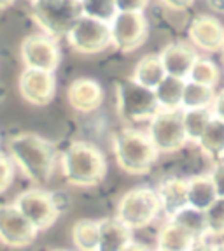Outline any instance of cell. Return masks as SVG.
Instances as JSON below:
<instances>
[{"label": "cell", "mask_w": 224, "mask_h": 251, "mask_svg": "<svg viewBox=\"0 0 224 251\" xmlns=\"http://www.w3.org/2000/svg\"><path fill=\"white\" fill-rule=\"evenodd\" d=\"M9 156L25 177L44 184L51 179L56 165V148L51 141L32 132H21L9 139Z\"/></svg>", "instance_id": "cell-1"}, {"label": "cell", "mask_w": 224, "mask_h": 251, "mask_svg": "<svg viewBox=\"0 0 224 251\" xmlns=\"http://www.w3.org/2000/svg\"><path fill=\"white\" fill-rule=\"evenodd\" d=\"M60 165L67 183L77 188L98 186L107 176V160L102 150L86 141H75L67 148Z\"/></svg>", "instance_id": "cell-2"}, {"label": "cell", "mask_w": 224, "mask_h": 251, "mask_svg": "<svg viewBox=\"0 0 224 251\" xmlns=\"http://www.w3.org/2000/svg\"><path fill=\"white\" fill-rule=\"evenodd\" d=\"M112 148L121 171L132 176L149 174L159 156V151L153 144L149 134L135 128L119 130L114 135Z\"/></svg>", "instance_id": "cell-3"}, {"label": "cell", "mask_w": 224, "mask_h": 251, "mask_svg": "<svg viewBox=\"0 0 224 251\" xmlns=\"http://www.w3.org/2000/svg\"><path fill=\"white\" fill-rule=\"evenodd\" d=\"M33 21L44 34L62 39L83 16L79 0H32Z\"/></svg>", "instance_id": "cell-4"}, {"label": "cell", "mask_w": 224, "mask_h": 251, "mask_svg": "<svg viewBox=\"0 0 224 251\" xmlns=\"http://www.w3.org/2000/svg\"><path fill=\"white\" fill-rule=\"evenodd\" d=\"M116 105L119 118L126 123L149 122L151 118L161 109L154 90L135 83L132 77L117 83Z\"/></svg>", "instance_id": "cell-5"}, {"label": "cell", "mask_w": 224, "mask_h": 251, "mask_svg": "<svg viewBox=\"0 0 224 251\" xmlns=\"http://www.w3.org/2000/svg\"><path fill=\"white\" fill-rule=\"evenodd\" d=\"M161 213L158 193L147 186L132 188L121 197L117 204V220L132 230H140L149 226Z\"/></svg>", "instance_id": "cell-6"}, {"label": "cell", "mask_w": 224, "mask_h": 251, "mask_svg": "<svg viewBox=\"0 0 224 251\" xmlns=\"http://www.w3.org/2000/svg\"><path fill=\"white\" fill-rule=\"evenodd\" d=\"M151 141L159 153H177L187 144L182 125V109H159L149 120Z\"/></svg>", "instance_id": "cell-7"}, {"label": "cell", "mask_w": 224, "mask_h": 251, "mask_svg": "<svg viewBox=\"0 0 224 251\" xmlns=\"http://www.w3.org/2000/svg\"><path fill=\"white\" fill-rule=\"evenodd\" d=\"M14 205L28 218L39 232H44L58 222L62 209L53 193L42 188H30L21 192Z\"/></svg>", "instance_id": "cell-8"}, {"label": "cell", "mask_w": 224, "mask_h": 251, "mask_svg": "<svg viewBox=\"0 0 224 251\" xmlns=\"http://www.w3.org/2000/svg\"><path fill=\"white\" fill-rule=\"evenodd\" d=\"M65 39L75 53L86 54V56L104 53L107 48L112 46L109 23L88 16H81L75 21V25L68 30Z\"/></svg>", "instance_id": "cell-9"}, {"label": "cell", "mask_w": 224, "mask_h": 251, "mask_svg": "<svg viewBox=\"0 0 224 251\" xmlns=\"http://www.w3.org/2000/svg\"><path fill=\"white\" fill-rule=\"evenodd\" d=\"M109 26H111V44L119 53L137 51L149 35V23L144 13H117Z\"/></svg>", "instance_id": "cell-10"}, {"label": "cell", "mask_w": 224, "mask_h": 251, "mask_svg": "<svg viewBox=\"0 0 224 251\" xmlns=\"http://www.w3.org/2000/svg\"><path fill=\"white\" fill-rule=\"evenodd\" d=\"M21 62L25 69L56 72L62 62V51L58 46V39L47 34H32L21 42Z\"/></svg>", "instance_id": "cell-11"}, {"label": "cell", "mask_w": 224, "mask_h": 251, "mask_svg": "<svg viewBox=\"0 0 224 251\" xmlns=\"http://www.w3.org/2000/svg\"><path fill=\"white\" fill-rule=\"evenodd\" d=\"M39 230L14 204L0 205V243L7 248H26L37 239Z\"/></svg>", "instance_id": "cell-12"}, {"label": "cell", "mask_w": 224, "mask_h": 251, "mask_svg": "<svg viewBox=\"0 0 224 251\" xmlns=\"http://www.w3.org/2000/svg\"><path fill=\"white\" fill-rule=\"evenodd\" d=\"M18 90L21 99L32 105H47L56 95V77L54 72L25 69L18 79Z\"/></svg>", "instance_id": "cell-13"}, {"label": "cell", "mask_w": 224, "mask_h": 251, "mask_svg": "<svg viewBox=\"0 0 224 251\" xmlns=\"http://www.w3.org/2000/svg\"><path fill=\"white\" fill-rule=\"evenodd\" d=\"M189 41L195 48L207 53H217L223 51L224 46V25L217 18L207 16H196L191 21V25L187 28Z\"/></svg>", "instance_id": "cell-14"}, {"label": "cell", "mask_w": 224, "mask_h": 251, "mask_svg": "<svg viewBox=\"0 0 224 251\" xmlns=\"http://www.w3.org/2000/svg\"><path fill=\"white\" fill-rule=\"evenodd\" d=\"M67 100L77 113H93L104 102V90L98 81L90 77H79L67 88Z\"/></svg>", "instance_id": "cell-15"}, {"label": "cell", "mask_w": 224, "mask_h": 251, "mask_svg": "<svg viewBox=\"0 0 224 251\" xmlns=\"http://www.w3.org/2000/svg\"><path fill=\"white\" fill-rule=\"evenodd\" d=\"M200 54L196 53V48L186 42H172L163 48L159 53V60L163 63L166 75H174L179 79H187L193 63L196 62Z\"/></svg>", "instance_id": "cell-16"}, {"label": "cell", "mask_w": 224, "mask_h": 251, "mask_svg": "<svg viewBox=\"0 0 224 251\" xmlns=\"http://www.w3.org/2000/svg\"><path fill=\"white\" fill-rule=\"evenodd\" d=\"M133 243L132 228L117 218L98 220V246L96 251H123Z\"/></svg>", "instance_id": "cell-17"}, {"label": "cell", "mask_w": 224, "mask_h": 251, "mask_svg": "<svg viewBox=\"0 0 224 251\" xmlns=\"http://www.w3.org/2000/svg\"><path fill=\"white\" fill-rule=\"evenodd\" d=\"M156 193L165 216L172 218L187 205V179H180V177L165 179L163 183H159Z\"/></svg>", "instance_id": "cell-18"}, {"label": "cell", "mask_w": 224, "mask_h": 251, "mask_svg": "<svg viewBox=\"0 0 224 251\" xmlns=\"http://www.w3.org/2000/svg\"><path fill=\"white\" fill-rule=\"evenodd\" d=\"M198 148L205 156L217 162L224 160V122L219 118H210L203 134L198 139Z\"/></svg>", "instance_id": "cell-19"}, {"label": "cell", "mask_w": 224, "mask_h": 251, "mask_svg": "<svg viewBox=\"0 0 224 251\" xmlns=\"http://www.w3.org/2000/svg\"><path fill=\"white\" fill-rule=\"evenodd\" d=\"M198 243L182 226L168 220L158 234V250L161 251H189Z\"/></svg>", "instance_id": "cell-20"}, {"label": "cell", "mask_w": 224, "mask_h": 251, "mask_svg": "<svg viewBox=\"0 0 224 251\" xmlns=\"http://www.w3.org/2000/svg\"><path fill=\"white\" fill-rule=\"evenodd\" d=\"M166 75L163 63L159 60V54H145L137 62L135 69H133L132 79L135 83L142 84L145 88L154 90L159 83L163 81V77Z\"/></svg>", "instance_id": "cell-21"}, {"label": "cell", "mask_w": 224, "mask_h": 251, "mask_svg": "<svg viewBox=\"0 0 224 251\" xmlns=\"http://www.w3.org/2000/svg\"><path fill=\"white\" fill-rule=\"evenodd\" d=\"M216 199L217 193L208 174H200L187 179V205L205 211Z\"/></svg>", "instance_id": "cell-22"}, {"label": "cell", "mask_w": 224, "mask_h": 251, "mask_svg": "<svg viewBox=\"0 0 224 251\" xmlns=\"http://www.w3.org/2000/svg\"><path fill=\"white\" fill-rule=\"evenodd\" d=\"M174 223L180 225L184 230H187L196 241H205L208 237V228H207V220H205V211H200L191 205H186L184 209H180L179 213H175L172 218Z\"/></svg>", "instance_id": "cell-23"}, {"label": "cell", "mask_w": 224, "mask_h": 251, "mask_svg": "<svg viewBox=\"0 0 224 251\" xmlns=\"http://www.w3.org/2000/svg\"><path fill=\"white\" fill-rule=\"evenodd\" d=\"M186 79H179L174 75H165L161 83L154 88L156 99L161 109H180L182 104V93Z\"/></svg>", "instance_id": "cell-24"}, {"label": "cell", "mask_w": 224, "mask_h": 251, "mask_svg": "<svg viewBox=\"0 0 224 251\" xmlns=\"http://www.w3.org/2000/svg\"><path fill=\"white\" fill-rule=\"evenodd\" d=\"M216 99V92L210 86L195 83V81H186L182 93V104L180 109H203L210 107Z\"/></svg>", "instance_id": "cell-25"}, {"label": "cell", "mask_w": 224, "mask_h": 251, "mask_svg": "<svg viewBox=\"0 0 224 251\" xmlns=\"http://www.w3.org/2000/svg\"><path fill=\"white\" fill-rule=\"evenodd\" d=\"M72 243L77 251H96L98 246V222L79 220L72 226Z\"/></svg>", "instance_id": "cell-26"}, {"label": "cell", "mask_w": 224, "mask_h": 251, "mask_svg": "<svg viewBox=\"0 0 224 251\" xmlns=\"http://www.w3.org/2000/svg\"><path fill=\"white\" fill-rule=\"evenodd\" d=\"M210 107L203 109H182V125L186 132L187 143H198L200 135L203 134L205 126L210 122Z\"/></svg>", "instance_id": "cell-27"}, {"label": "cell", "mask_w": 224, "mask_h": 251, "mask_svg": "<svg viewBox=\"0 0 224 251\" xmlns=\"http://www.w3.org/2000/svg\"><path fill=\"white\" fill-rule=\"evenodd\" d=\"M187 79L200 84H205V86H210V88H216L221 81V71L210 58L198 56L196 62L193 63Z\"/></svg>", "instance_id": "cell-28"}, {"label": "cell", "mask_w": 224, "mask_h": 251, "mask_svg": "<svg viewBox=\"0 0 224 251\" xmlns=\"http://www.w3.org/2000/svg\"><path fill=\"white\" fill-rule=\"evenodd\" d=\"M83 16L111 23L117 14L116 0H79Z\"/></svg>", "instance_id": "cell-29"}, {"label": "cell", "mask_w": 224, "mask_h": 251, "mask_svg": "<svg viewBox=\"0 0 224 251\" xmlns=\"http://www.w3.org/2000/svg\"><path fill=\"white\" fill-rule=\"evenodd\" d=\"M205 220H207L208 235L221 237L224 235V199L217 197L205 209Z\"/></svg>", "instance_id": "cell-30"}, {"label": "cell", "mask_w": 224, "mask_h": 251, "mask_svg": "<svg viewBox=\"0 0 224 251\" xmlns=\"http://www.w3.org/2000/svg\"><path fill=\"white\" fill-rule=\"evenodd\" d=\"M14 181V162L11 156H5L0 153V193L9 190V186Z\"/></svg>", "instance_id": "cell-31"}, {"label": "cell", "mask_w": 224, "mask_h": 251, "mask_svg": "<svg viewBox=\"0 0 224 251\" xmlns=\"http://www.w3.org/2000/svg\"><path fill=\"white\" fill-rule=\"evenodd\" d=\"M208 176H210L212 183H214L217 197L224 199V160H217V162L214 163V167H212Z\"/></svg>", "instance_id": "cell-32"}, {"label": "cell", "mask_w": 224, "mask_h": 251, "mask_svg": "<svg viewBox=\"0 0 224 251\" xmlns=\"http://www.w3.org/2000/svg\"><path fill=\"white\" fill-rule=\"evenodd\" d=\"M149 0H116L117 13H144Z\"/></svg>", "instance_id": "cell-33"}, {"label": "cell", "mask_w": 224, "mask_h": 251, "mask_svg": "<svg viewBox=\"0 0 224 251\" xmlns=\"http://www.w3.org/2000/svg\"><path fill=\"white\" fill-rule=\"evenodd\" d=\"M210 111H212V116L219 118V120L224 122V90L219 93H216V99H214V102H212Z\"/></svg>", "instance_id": "cell-34"}, {"label": "cell", "mask_w": 224, "mask_h": 251, "mask_svg": "<svg viewBox=\"0 0 224 251\" xmlns=\"http://www.w3.org/2000/svg\"><path fill=\"white\" fill-rule=\"evenodd\" d=\"M163 5L172 11H186L187 7H191L195 0H161Z\"/></svg>", "instance_id": "cell-35"}, {"label": "cell", "mask_w": 224, "mask_h": 251, "mask_svg": "<svg viewBox=\"0 0 224 251\" xmlns=\"http://www.w3.org/2000/svg\"><path fill=\"white\" fill-rule=\"evenodd\" d=\"M207 4L214 13L224 14V0H207Z\"/></svg>", "instance_id": "cell-36"}, {"label": "cell", "mask_w": 224, "mask_h": 251, "mask_svg": "<svg viewBox=\"0 0 224 251\" xmlns=\"http://www.w3.org/2000/svg\"><path fill=\"white\" fill-rule=\"evenodd\" d=\"M123 251H151L147 246H144V244H138V243H130L128 246L125 248Z\"/></svg>", "instance_id": "cell-37"}, {"label": "cell", "mask_w": 224, "mask_h": 251, "mask_svg": "<svg viewBox=\"0 0 224 251\" xmlns=\"http://www.w3.org/2000/svg\"><path fill=\"white\" fill-rule=\"evenodd\" d=\"M189 251H212V244H207V243H203V241H200V243H196Z\"/></svg>", "instance_id": "cell-38"}, {"label": "cell", "mask_w": 224, "mask_h": 251, "mask_svg": "<svg viewBox=\"0 0 224 251\" xmlns=\"http://www.w3.org/2000/svg\"><path fill=\"white\" fill-rule=\"evenodd\" d=\"M14 2H16V0H0V11H4V9L11 7Z\"/></svg>", "instance_id": "cell-39"}, {"label": "cell", "mask_w": 224, "mask_h": 251, "mask_svg": "<svg viewBox=\"0 0 224 251\" xmlns=\"http://www.w3.org/2000/svg\"><path fill=\"white\" fill-rule=\"evenodd\" d=\"M212 251H224V243L214 244V246H212Z\"/></svg>", "instance_id": "cell-40"}, {"label": "cell", "mask_w": 224, "mask_h": 251, "mask_svg": "<svg viewBox=\"0 0 224 251\" xmlns=\"http://www.w3.org/2000/svg\"><path fill=\"white\" fill-rule=\"evenodd\" d=\"M53 251H68V250H53Z\"/></svg>", "instance_id": "cell-41"}, {"label": "cell", "mask_w": 224, "mask_h": 251, "mask_svg": "<svg viewBox=\"0 0 224 251\" xmlns=\"http://www.w3.org/2000/svg\"><path fill=\"white\" fill-rule=\"evenodd\" d=\"M223 54H224V46H223Z\"/></svg>", "instance_id": "cell-42"}, {"label": "cell", "mask_w": 224, "mask_h": 251, "mask_svg": "<svg viewBox=\"0 0 224 251\" xmlns=\"http://www.w3.org/2000/svg\"><path fill=\"white\" fill-rule=\"evenodd\" d=\"M156 251H161V250H158V248H156Z\"/></svg>", "instance_id": "cell-43"}]
</instances>
